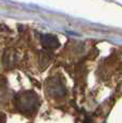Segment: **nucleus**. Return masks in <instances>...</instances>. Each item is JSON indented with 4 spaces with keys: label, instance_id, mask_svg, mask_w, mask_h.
Instances as JSON below:
<instances>
[{
    "label": "nucleus",
    "instance_id": "f257e3e1",
    "mask_svg": "<svg viewBox=\"0 0 122 123\" xmlns=\"http://www.w3.org/2000/svg\"><path fill=\"white\" fill-rule=\"evenodd\" d=\"M42 45L45 48H55L59 46V42L54 35L45 34L42 37Z\"/></svg>",
    "mask_w": 122,
    "mask_h": 123
}]
</instances>
